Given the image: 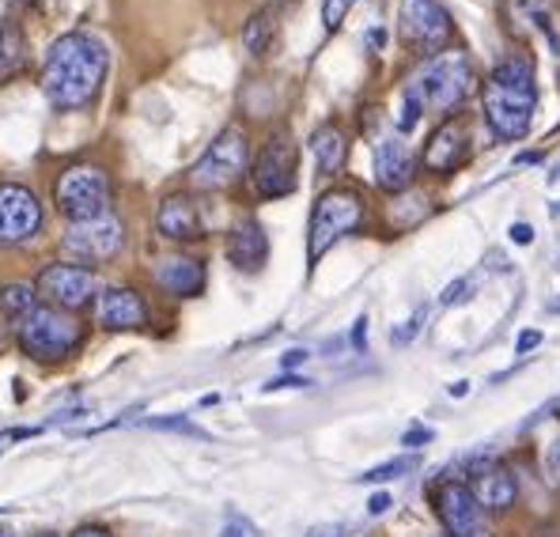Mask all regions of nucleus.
I'll return each instance as SVG.
<instances>
[{"instance_id": "obj_38", "label": "nucleus", "mask_w": 560, "mask_h": 537, "mask_svg": "<svg viewBox=\"0 0 560 537\" xmlns=\"http://www.w3.org/2000/svg\"><path fill=\"white\" fill-rule=\"evenodd\" d=\"M512 238H515V243H534V227L515 224V227H512Z\"/></svg>"}, {"instance_id": "obj_23", "label": "nucleus", "mask_w": 560, "mask_h": 537, "mask_svg": "<svg viewBox=\"0 0 560 537\" xmlns=\"http://www.w3.org/2000/svg\"><path fill=\"white\" fill-rule=\"evenodd\" d=\"M27 61V43H23V27L15 15H8L4 27H0V80H8L12 72L23 69Z\"/></svg>"}, {"instance_id": "obj_15", "label": "nucleus", "mask_w": 560, "mask_h": 537, "mask_svg": "<svg viewBox=\"0 0 560 537\" xmlns=\"http://www.w3.org/2000/svg\"><path fill=\"white\" fill-rule=\"evenodd\" d=\"M95 322L103 329H144L148 303L133 288H103L95 295Z\"/></svg>"}, {"instance_id": "obj_5", "label": "nucleus", "mask_w": 560, "mask_h": 537, "mask_svg": "<svg viewBox=\"0 0 560 537\" xmlns=\"http://www.w3.org/2000/svg\"><path fill=\"white\" fill-rule=\"evenodd\" d=\"M364 217H368V205L357 189H349V186L326 189V194L318 197L315 212H311V235H307L311 261H318L326 250H334L345 235L360 231Z\"/></svg>"}, {"instance_id": "obj_6", "label": "nucleus", "mask_w": 560, "mask_h": 537, "mask_svg": "<svg viewBox=\"0 0 560 537\" xmlns=\"http://www.w3.org/2000/svg\"><path fill=\"white\" fill-rule=\"evenodd\" d=\"M110 197L114 182L95 163H77V167L61 171V178L54 182V201L61 209V217H69V224L110 212Z\"/></svg>"}, {"instance_id": "obj_32", "label": "nucleus", "mask_w": 560, "mask_h": 537, "mask_svg": "<svg viewBox=\"0 0 560 537\" xmlns=\"http://www.w3.org/2000/svg\"><path fill=\"white\" fill-rule=\"evenodd\" d=\"M428 440H432V432H428V428H413V432L401 435V443H406V447H424Z\"/></svg>"}, {"instance_id": "obj_28", "label": "nucleus", "mask_w": 560, "mask_h": 537, "mask_svg": "<svg viewBox=\"0 0 560 537\" xmlns=\"http://www.w3.org/2000/svg\"><path fill=\"white\" fill-rule=\"evenodd\" d=\"M546 469H549V477L560 485V435L549 443V451H546Z\"/></svg>"}, {"instance_id": "obj_39", "label": "nucleus", "mask_w": 560, "mask_h": 537, "mask_svg": "<svg viewBox=\"0 0 560 537\" xmlns=\"http://www.w3.org/2000/svg\"><path fill=\"white\" fill-rule=\"evenodd\" d=\"M307 537H345V530H341V526H315Z\"/></svg>"}, {"instance_id": "obj_11", "label": "nucleus", "mask_w": 560, "mask_h": 537, "mask_svg": "<svg viewBox=\"0 0 560 537\" xmlns=\"http://www.w3.org/2000/svg\"><path fill=\"white\" fill-rule=\"evenodd\" d=\"M121 243H126V227H121V220L114 212L77 220V224H69V231H65V250L84 261H110L121 250Z\"/></svg>"}, {"instance_id": "obj_26", "label": "nucleus", "mask_w": 560, "mask_h": 537, "mask_svg": "<svg viewBox=\"0 0 560 537\" xmlns=\"http://www.w3.org/2000/svg\"><path fill=\"white\" fill-rule=\"evenodd\" d=\"M409 469V462L406 458H398V462H386V466H375V469H368L364 477H360V481H394V477H401Z\"/></svg>"}, {"instance_id": "obj_33", "label": "nucleus", "mask_w": 560, "mask_h": 537, "mask_svg": "<svg viewBox=\"0 0 560 537\" xmlns=\"http://www.w3.org/2000/svg\"><path fill=\"white\" fill-rule=\"evenodd\" d=\"M466 288H469V280H455V284H451L447 288V295H443V307H451V303H458V300H463V295H466Z\"/></svg>"}, {"instance_id": "obj_27", "label": "nucleus", "mask_w": 560, "mask_h": 537, "mask_svg": "<svg viewBox=\"0 0 560 537\" xmlns=\"http://www.w3.org/2000/svg\"><path fill=\"white\" fill-rule=\"evenodd\" d=\"M152 428H160V432H186V435H205L201 428H194L189 420H152Z\"/></svg>"}, {"instance_id": "obj_20", "label": "nucleus", "mask_w": 560, "mask_h": 537, "mask_svg": "<svg viewBox=\"0 0 560 537\" xmlns=\"http://www.w3.org/2000/svg\"><path fill=\"white\" fill-rule=\"evenodd\" d=\"M155 284H160L163 292L178 295V300L201 295V288H205L201 258H189V254H171V258H160V266H155Z\"/></svg>"}, {"instance_id": "obj_40", "label": "nucleus", "mask_w": 560, "mask_h": 537, "mask_svg": "<svg viewBox=\"0 0 560 537\" xmlns=\"http://www.w3.org/2000/svg\"><path fill=\"white\" fill-rule=\"evenodd\" d=\"M364 334H368V318L357 322V334H352V341H357V349H364Z\"/></svg>"}, {"instance_id": "obj_3", "label": "nucleus", "mask_w": 560, "mask_h": 537, "mask_svg": "<svg viewBox=\"0 0 560 537\" xmlns=\"http://www.w3.org/2000/svg\"><path fill=\"white\" fill-rule=\"evenodd\" d=\"M406 91L424 110L455 114L458 106L466 103L469 91H474V65H469V57L458 54V49H443V54L428 57L413 77H409Z\"/></svg>"}, {"instance_id": "obj_21", "label": "nucleus", "mask_w": 560, "mask_h": 537, "mask_svg": "<svg viewBox=\"0 0 560 537\" xmlns=\"http://www.w3.org/2000/svg\"><path fill=\"white\" fill-rule=\"evenodd\" d=\"M311 155H315L323 175H337V171L345 167V160H349V137H345V129L337 126V121L318 126L315 133H311Z\"/></svg>"}, {"instance_id": "obj_12", "label": "nucleus", "mask_w": 560, "mask_h": 537, "mask_svg": "<svg viewBox=\"0 0 560 537\" xmlns=\"http://www.w3.org/2000/svg\"><path fill=\"white\" fill-rule=\"evenodd\" d=\"M35 288H38V295H43L49 307H61V311H80L98 295L95 292V288H98L95 272L84 269V266H65V261L46 266Z\"/></svg>"}, {"instance_id": "obj_2", "label": "nucleus", "mask_w": 560, "mask_h": 537, "mask_svg": "<svg viewBox=\"0 0 560 537\" xmlns=\"http://www.w3.org/2000/svg\"><path fill=\"white\" fill-rule=\"evenodd\" d=\"M481 103L492 133L500 140H523L530 133L534 106H538L534 65L526 57H504L481 84Z\"/></svg>"}, {"instance_id": "obj_41", "label": "nucleus", "mask_w": 560, "mask_h": 537, "mask_svg": "<svg viewBox=\"0 0 560 537\" xmlns=\"http://www.w3.org/2000/svg\"><path fill=\"white\" fill-rule=\"evenodd\" d=\"M303 360H307V352H288V357H284V367H295V363H303Z\"/></svg>"}, {"instance_id": "obj_14", "label": "nucleus", "mask_w": 560, "mask_h": 537, "mask_svg": "<svg viewBox=\"0 0 560 537\" xmlns=\"http://www.w3.org/2000/svg\"><path fill=\"white\" fill-rule=\"evenodd\" d=\"M469 129L463 126V118H447L424 144V167L435 175H451L469 160Z\"/></svg>"}, {"instance_id": "obj_31", "label": "nucleus", "mask_w": 560, "mask_h": 537, "mask_svg": "<svg viewBox=\"0 0 560 537\" xmlns=\"http://www.w3.org/2000/svg\"><path fill=\"white\" fill-rule=\"evenodd\" d=\"M12 4V12H46L49 0H8Z\"/></svg>"}, {"instance_id": "obj_9", "label": "nucleus", "mask_w": 560, "mask_h": 537, "mask_svg": "<svg viewBox=\"0 0 560 537\" xmlns=\"http://www.w3.org/2000/svg\"><path fill=\"white\" fill-rule=\"evenodd\" d=\"M398 31L413 49L435 57V54H443V46L451 43V35H455V23H451L447 8H443L440 0H401Z\"/></svg>"}, {"instance_id": "obj_24", "label": "nucleus", "mask_w": 560, "mask_h": 537, "mask_svg": "<svg viewBox=\"0 0 560 537\" xmlns=\"http://www.w3.org/2000/svg\"><path fill=\"white\" fill-rule=\"evenodd\" d=\"M38 303V288H31V284H8V288H0V311L8 314V318H20V314H27L31 307Z\"/></svg>"}, {"instance_id": "obj_42", "label": "nucleus", "mask_w": 560, "mask_h": 537, "mask_svg": "<svg viewBox=\"0 0 560 537\" xmlns=\"http://www.w3.org/2000/svg\"><path fill=\"white\" fill-rule=\"evenodd\" d=\"M38 537H57V534H38Z\"/></svg>"}, {"instance_id": "obj_13", "label": "nucleus", "mask_w": 560, "mask_h": 537, "mask_svg": "<svg viewBox=\"0 0 560 537\" xmlns=\"http://www.w3.org/2000/svg\"><path fill=\"white\" fill-rule=\"evenodd\" d=\"M43 227V205L31 194L27 186H12L4 182L0 186V243H27V238L38 235Z\"/></svg>"}, {"instance_id": "obj_8", "label": "nucleus", "mask_w": 560, "mask_h": 537, "mask_svg": "<svg viewBox=\"0 0 560 537\" xmlns=\"http://www.w3.org/2000/svg\"><path fill=\"white\" fill-rule=\"evenodd\" d=\"M295 167H300V148H295V140L288 129H277L273 137L266 140V148L258 152V160H254V189H258L261 197H269V201H277V197H288L295 189Z\"/></svg>"}, {"instance_id": "obj_18", "label": "nucleus", "mask_w": 560, "mask_h": 537, "mask_svg": "<svg viewBox=\"0 0 560 537\" xmlns=\"http://www.w3.org/2000/svg\"><path fill=\"white\" fill-rule=\"evenodd\" d=\"M155 227H160L163 238H175V243H194V238L205 235L201 212H197V205L186 194L163 197L160 212H155Z\"/></svg>"}, {"instance_id": "obj_30", "label": "nucleus", "mask_w": 560, "mask_h": 537, "mask_svg": "<svg viewBox=\"0 0 560 537\" xmlns=\"http://www.w3.org/2000/svg\"><path fill=\"white\" fill-rule=\"evenodd\" d=\"M420 318H424V307H420L417 314H413V322H409V326L406 329H398V334H394V341H413V337H417V329H420Z\"/></svg>"}, {"instance_id": "obj_10", "label": "nucleus", "mask_w": 560, "mask_h": 537, "mask_svg": "<svg viewBox=\"0 0 560 537\" xmlns=\"http://www.w3.org/2000/svg\"><path fill=\"white\" fill-rule=\"evenodd\" d=\"M435 515H440L443 530L451 537H497L492 534V518L489 511L477 503V495L469 492L466 481H443L432 492Z\"/></svg>"}, {"instance_id": "obj_19", "label": "nucleus", "mask_w": 560, "mask_h": 537, "mask_svg": "<svg viewBox=\"0 0 560 537\" xmlns=\"http://www.w3.org/2000/svg\"><path fill=\"white\" fill-rule=\"evenodd\" d=\"M266 258H269L266 227L250 217L238 220V224L232 227V235H228V261L243 272H258L261 266H266Z\"/></svg>"}, {"instance_id": "obj_17", "label": "nucleus", "mask_w": 560, "mask_h": 537, "mask_svg": "<svg viewBox=\"0 0 560 537\" xmlns=\"http://www.w3.org/2000/svg\"><path fill=\"white\" fill-rule=\"evenodd\" d=\"M413 182V152L401 137H386L375 144V186L398 194Z\"/></svg>"}, {"instance_id": "obj_35", "label": "nucleus", "mask_w": 560, "mask_h": 537, "mask_svg": "<svg viewBox=\"0 0 560 537\" xmlns=\"http://www.w3.org/2000/svg\"><path fill=\"white\" fill-rule=\"evenodd\" d=\"M224 537H254V530L246 523H238V518H232V523L224 526Z\"/></svg>"}, {"instance_id": "obj_7", "label": "nucleus", "mask_w": 560, "mask_h": 537, "mask_svg": "<svg viewBox=\"0 0 560 537\" xmlns=\"http://www.w3.org/2000/svg\"><path fill=\"white\" fill-rule=\"evenodd\" d=\"M250 163V140L238 126H228L224 133L205 148V155L194 163V186L197 189H228L246 175Z\"/></svg>"}, {"instance_id": "obj_25", "label": "nucleus", "mask_w": 560, "mask_h": 537, "mask_svg": "<svg viewBox=\"0 0 560 537\" xmlns=\"http://www.w3.org/2000/svg\"><path fill=\"white\" fill-rule=\"evenodd\" d=\"M357 8V0H323V23L326 31H337L345 20H349V12Z\"/></svg>"}, {"instance_id": "obj_16", "label": "nucleus", "mask_w": 560, "mask_h": 537, "mask_svg": "<svg viewBox=\"0 0 560 537\" xmlns=\"http://www.w3.org/2000/svg\"><path fill=\"white\" fill-rule=\"evenodd\" d=\"M469 492L477 495L485 511H512L515 500H518V485H515V474L508 466H477L474 477H469Z\"/></svg>"}, {"instance_id": "obj_22", "label": "nucleus", "mask_w": 560, "mask_h": 537, "mask_svg": "<svg viewBox=\"0 0 560 537\" xmlns=\"http://www.w3.org/2000/svg\"><path fill=\"white\" fill-rule=\"evenodd\" d=\"M277 31H280V4L258 8V12H254L250 20H246V27H243L246 54H250V57H266L269 46H273V38H277Z\"/></svg>"}, {"instance_id": "obj_29", "label": "nucleus", "mask_w": 560, "mask_h": 537, "mask_svg": "<svg viewBox=\"0 0 560 537\" xmlns=\"http://www.w3.org/2000/svg\"><path fill=\"white\" fill-rule=\"evenodd\" d=\"M284 386L300 390V386H307V378H300V375H280V378H273V383H266V390L273 394V390H284Z\"/></svg>"}, {"instance_id": "obj_4", "label": "nucleus", "mask_w": 560, "mask_h": 537, "mask_svg": "<svg viewBox=\"0 0 560 537\" xmlns=\"http://www.w3.org/2000/svg\"><path fill=\"white\" fill-rule=\"evenodd\" d=\"M12 329L20 349L38 363H57L72 357L80 349V341H84V326L69 311L49 307V303H35L27 314H20L12 322Z\"/></svg>"}, {"instance_id": "obj_34", "label": "nucleus", "mask_w": 560, "mask_h": 537, "mask_svg": "<svg viewBox=\"0 0 560 537\" xmlns=\"http://www.w3.org/2000/svg\"><path fill=\"white\" fill-rule=\"evenodd\" d=\"M538 341H541V334H538V329H523V334H518V352H530V349H538Z\"/></svg>"}, {"instance_id": "obj_36", "label": "nucleus", "mask_w": 560, "mask_h": 537, "mask_svg": "<svg viewBox=\"0 0 560 537\" xmlns=\"http://www.w3.org/2000/svg\"><path fill=\"white\" fill-rule=\"evenodd\" d=\"M386 507H390V495H386V492H378V495L368 500V511H372V515H383Z\"/></svg>"}, {"instance_id": "obj_37", "label": "nucleus", "mask_w": 560, "mask_h": 537, "mask_svg": "<svg viewBox=\"0 0 560 537\" xmlns=\"http://www.w3.org/2000/svg\"><path fill=\"white\" fill-rule=\"evenodd\" d=\"M72 537H114V534L106 530V526H80V530L72 534Z\"/></svg>"}, {"instance_id": "obj_1", "label": "nucleus", "mask_w": 560, "mask_h": 537, "mask_svg": "<svg viewBox=\"0 0 560 537\" xmlns=\"http://www.w3.org/2000/svg\"><path fill=\"white\" fill-rule=\"evenodd\" d=\"M106 46L95 35H61L46 54L43 65V91L54 110H80L103 91L106 80Z\"/></svg>"}]
</instances>
